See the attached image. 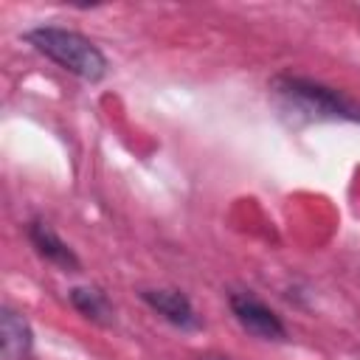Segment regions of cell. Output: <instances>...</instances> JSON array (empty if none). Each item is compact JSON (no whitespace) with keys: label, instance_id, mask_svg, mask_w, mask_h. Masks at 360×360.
<instances>
[{"label":"cell","instance_id":"6da1fadb","mask_svg":"<svg viewBox=\"0 0 360 360\" xmlns=\"http://www.w3.org/2000/svg\"><path fill=\"white\" fill-rule=\"evenodd\" d=\"M25 39L34 45V51L84 82H101L107 76V56L93 39L79 31L62 25H37L25 31Z\"/></svg>","mask_w":360,"mask_h":360},{"label":"cell","instance_id":"7a4b0ae2","mask_svg":"<svg viewBox=\"0 0 360 360\" xmlns=\"http://www.w3.org/2000/svg\"><path fill=\"white\" fill-rule=\"evenodd\" d=\"M273 90L295 115H307V118H318V121L321 118L360 121V104L321 82H312L304 76H276Z\"/></svg>","mask_w":360,"mask_h":360},{"label":"cell","instance_id":"3957f363","mask_svg":"<svg viewBox=\"0 0 360 360\" xmlns=\"http://www.w3.org/2000/svg\"><path fill=\"white\" fill-rule=\"evenodd\" d=\"M228 304H231V312L242 323L245 332H250L262 340H284L287 338L281 318L264 301H259L253 292H231Z\"/></svg>","mask_w":360,"mask_h":360},{"label":"cell","instance_id":"277c9868","mask_svg":"<svg viewBox=\"0 0 360 360\" xmlns=\"http://www.w3.org/2000/svg\"><path fill=\"white\" fill-rule=\"evenodd\" d=\"M25 233H28V242L34 245V250H37L45 262L56 264V267L65 270V273L82 270V262H79V256L73 253V248H70L68 242H62V236H59L45 219H31L28 228H25Z\"/></svg>","mask_w":360,"mask_h":360},{"label":"cell","instance_id":"5b68a950","mask_svg":"<svg viewBox=\"0 0 360 360\" xmlns=\"http://www.w3.org/2000/svg\"><path fill=\"white\" fill-rule=\"evenodd\" d=\"M141 298L160 318H166L172 326H180V329H197L200 326V318H197L191 301L180 290H141Z\"/></svg>","mask_w":360,"mask_h":360},{"label":"cell","instance_id":"8992f818","mask_svg":"<svg viewBox=\"0 0 360 360\" xmlns=\"http://www.w3.org/2000/svg\"><path fill=\"white\" fill-rule=\"evenodd\" d=\"M34 346V332L28 326V321L11 309L3 307L0 312V357L3 360H25L31 354Z\"/></svg>","mask_w":360,"mask_h":360},{"label":"cell","instance_id":"52a82bcc","mask_svg":"<svg viewBox=\"0 0 360 360\" xmlns=\"http://www.w3.org/2000/svg\"><path fill=\"white\" fill-rule=\"evenodd\" d=\"M70 304L84 318H90L93 323H101V326H110L112 318H115V309H112L107 292L98 290V287H73L70 290Z\"/></svg>","mask_w":360,"mask_h":360}]
</instances>
